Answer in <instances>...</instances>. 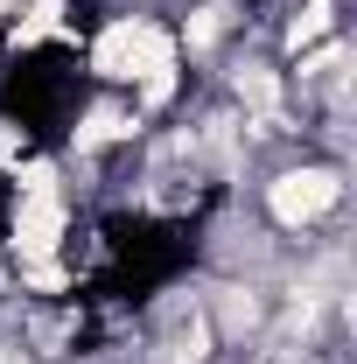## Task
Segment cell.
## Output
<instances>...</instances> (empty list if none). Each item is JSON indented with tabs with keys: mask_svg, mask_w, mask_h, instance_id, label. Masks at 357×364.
I'll list each match as a JSON object with an SVG mask.
<instances>
[{
	"mask_svg": "<svg viewBox=\"0 0 357 364\" xmlns=\"http://www.w3.org/2000/svg\"><path fill=\"white\" fill-rule=\"evenodd\" d=\"M91 77L105 85H134L140 105H161L176 91V28H161L154 14H119L98 28L91 43Z\"/></svg>",
	"mask_w": 357,
	"mask_h": 364,
	"instance_id": "6da1fadb",
	"label": "cell"
},
{
	"mask_svg": "<svg viewBox=\"0 0 357 364\" xmlns=\"http://www.w3.org/2000/svg\"><path fill=\"white\" fill-rule=\"evenodd\" d=\"M343 203V168L336 161H302V168H280L267 182V210L280 231H309Z\"/></svg>",
	"mask_w": 357,
	"mask_h": 364,
	"instance_id": "7a4b0ae2",
	"label": "cell"
},
{
	"mask_svg": "<svg viewBox=\"0 0 357 364\" xmlns=\"http://www.w3.org/2000/svg\"><path fill=\"white\" fill-rule=\"evenodd\" d=\"M63 231H70V203H63V189H36V196H21V210H14V259L21 267H43L63 252Z\"/></svg>",
	"mask_w": 357,
	"mask_h": 364,
	"instance_id": "3957f363",
	"label": "cell"
},
{
	"mask_svg": "<svg viewBox=\"0 0 357 364\" xmlns=\"http://www.w3.org/2000/svg\"><path fill=\"white\" fill-rule=\"evenodd\" d=\"M329 28H336V7H329V0H309V7H302V21L287 28V49L302 56V49H309L315 36H329Z\"/></svg>",
	"mask_w": 357,
	"mask_h": 364,
	"instance_id": "277c9868",
	"label": "cell"
},
{
	"mask_svg": "<svg viewBox=\"0 0 357 364\" xmlns=\"http://www.w3.org/2000/svg\"><path fill=\"white\" fill-rule=\"evenodd\" d=\"M7 7H14V0H0V21H7Z\"/></svg>",
	"mask_w": 357,
	"mask_h": 364,
	"instance_id": "5b68a950",
	"label": "cell"
}]
</instances>
